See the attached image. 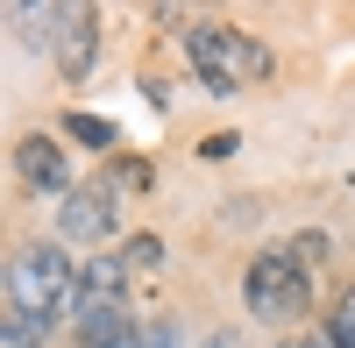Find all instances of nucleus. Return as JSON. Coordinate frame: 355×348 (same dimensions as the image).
<instances>
[{"label":"nucleus","mask_w":355,"mask_h":348,"mask_svg":"<svg viewBox=\"0 0 355 348\" xmlns=\"http://www.w3.org/2000/svg\"><path fill=\"white\" fill-rule=\"evenodd\" d=\"M185 57H192V71L214 100H227V93H242V85L277 71V57L234 21H185Z\"/></svg>","instance_id":"f257e3e1"},{"label":"nucleus","mask_w":355,"mask_h":348,"mask_svg":"<svg viewBox=\"0 0 355 348\" xmlns=\"http://www.w3.org/2000/svg\"><path fill=\"white\" fill-rule=\"evenodd\" d=\"M8 306L36 313V320H64L78 306V256H64V242H21L8 263Z\"/></svg>","instance_id":"f03ea898"},{"label":"nucleus","mask_w":355,"mask_h":348,"mask_svg":"<svg viewBox=\"0 0 355 348\" xmlns=\"http://www.w3.org/2000/svg\"><path fill=\"white\" fill-rule=\"evenodd\" d=\"M242 306L263 327H291L313 313V277L291 263V249H256L249 270H242Z\"/></svg>","instance_id":"7ed1b4c3"},{"label":"nucleus","mask_w":355,"mask_h":348,"mask_svg":"<svg viewBox=\"0 0 355 348\" xmlns=\"http://www.w3.org/2000/svg\"><path fill=\"white\" fill-rule=\"evenodd\" d=\"M128 256H78V306H71V327L78 334H100L114 320H128Z\"/></svg>","instance_id":"20e7f679"},{"label":"nucleus","mask_w":355,"mask_h":348,"mask_svg":"<svg viewBox=\"0 0 355 348\" xmlns=\"http://www.w3.org/2000/svg\"><path fill=\"white\" fill-rule=\"evenodd\" d=\"M114 235H121V199H114L100 178L71 185L64 199H57V242H64V249H100Z\"/></svg>","instance_id":"39448f33"},{"label":"nucleus","mask_w":355,"mask_h":348,"mask_svg":"<svg viewBox=\"0 0 355 348\" xmlns=\"http://www.w3.org/2000/svg\"><path fill=\"white\" fill-rule=\"evenodd\" d=\"M15 178L36 192V199H64V192L78 185V178H71V157H64V142L43 135V128L15 142Z\"/></svg>","instance_id":"423d86ee"},{"label":"nucleus","mask_w":355,"mask_h":348,"mask_svg":"<svg viewBox=\"0 0 355 348\" xmlns=\"http://www.w3.org/2000/svg\"><path fill=\"white\" fill-rule=\"evenodd\" d=\"M50 57H57V71L78 85L85 71H93V57H100V15H93V8H71L64 28H57V50H50Z\"/></svg>","instance_id":"0eeeda50"},{"label":"nucleus","mask_w":355,"mask_h":348,"mask_svg":"<svg viewBox=\"0 0 355 348\" xmlns=\"http://www.w3.org/2000/svg\"><path fill=\"white\" fill-rule=\"evenodd\" d=\"M64 15H71V8H8L0 21H8V28H15V36H21L28 50H43V43L57 50V28H64Z\"/></svg>","instance_id":"6e6552de"},{"label":"nucleus","mask_w":355,"mask_h":348,"mask_svg":"<svg viewBox=\"0 0 355 348\" xmlns=\"http://www.w3.org/2000/svg\"><path fill=\"white\" fill-rule=\"evenodd\" d=\"M64 135L71 142H85V150H93V157H114V142H121V128H114V121H100V114H64Z\"/></svg>","instance_id":"1a4fd4ad"},{"label":"nucleus","mask_w":355,"mask_h":348,"mask_svg":"<svg viewBox=\"0 0 355 348\" xmlns=\"http://www.w3.org/2000/svg\"><path fill=\"white\" fill-rule=\"evenodd\" d=\"M57 320H36V313H0V348H43Z\"/></svg>","instance_id":"9d476101"},{"label":"nucleus","mask_w":355,"mask_h":348,"mask_svg":"<svg viewBox=\"0 0 355 348\" xmlns=\"http://www.w3.org/2000/svg\"><path fill=\"white\" fill-rule=\"evenodd\" d=\"M114 199H142V192H150V164H142V157H121V164H107V178H100Z\"/></svg>","instance_id":"9b49d317"},{"label":"nucleus","mask_w":355,"mask_h":348,"mask_svg":"<svg viewBox=\"0 0 355 348\" xmlns=\"http://www.w3.org/2000/svg\"><path fill=\"white\" fill-rule=\"evenodd\" d=\"M320 341H327V348H355V292L334 299V313L320 320Z\"/></svg>","instance_id":"f8f14e48"},{"label":"nucleus","mask_w":355,"mask_h":348,"mask_svg":"<svg viewBox=\"0 0 355 348\" xmlns=\"http://www.w3.org/2000/svg\"><path fill=\"white\" fill-rule=\"evenodd\" d=\"M135 348H185V327L171 313H150V320H135Z\"/></svg>","instance_id":"ddd939ff"},{"label":"nucleus","mask_w":355,"mask_h":348,"mask_svg":"<svg viewBox=\"0 0 355 348\" xmlns=\"http://www.w3.org/2000/svg\"><path fill=\"white\" fill-rule=\"evenodd\" d=\"M71 348H135V320H114V327H100V334H78Z\"/></svg>","instance_id":"4468645a"},{"label":"nucleus","mask_w":355,"mask_h":348,"mask_svg":"<svg viewBox=\"0 0 355 348\" xmlns=\"http://www.w3.org/2000/svg\"><path fill=\"white\" fill-rule=\"evenodd\" d=\"M121 256H128V270H157V263H164V242H157V235H128Z\"/></svg>","instance_id":"2eb2a0df"},{"label":"nucleus","mask_w":355,"mask_h":348,"mask_svg":"<svg viewBox=\"0 0 355 348\" xmlns=\"http://www.w3.org/2000/svg\"><path fill=\"white\" fill-rule=\"evenodd\" d=\"M234 142H242V135H227V128H220V135H206L199 150H206V157H234Z\"/></svg>","instance_id":"dca6fc26"},{"label":"nucleus","mask_w":355,"mask_h":348,"mask_svg":"<svg viewBox=\"0 0 355 348\" xmlns=\"http://www.w3.org/2000/svg\"><path fill=\"white\" fill-rule=\"evenodd\" d=\"M199 348H234V334H227V327H220V334H206V341H199Z\"/></svg>","instance_id":"f3484780"},{"label":"nucleus","mask_w":355,"mask_h":348,"mask_svg":"<svg viewBox=\"0 0 355 348\" xmlns=\"http://www.w3.org/2000/svg\"><path fill=\"white\" fill-rule=\"evenodd\" d=\"M0 292H8V277H0Z\"/></svg>","instance_id":"a211bd4d"},{"label":"nucleus","mask_w":355,"mask_h":348,"mask_svg":"<svg viewBox=\"0 0 355 348\" xmlns=\"http://www.w3.org/2000/svg\"><path fill=\"white\" fill-rule=\"evenodd\" d=\"M284 348H299V341H284Z\"/></svg>","instance_id":"6ab92c4d"}]
</instances>
